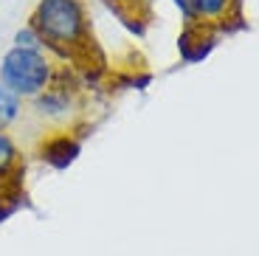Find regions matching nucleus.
I'll return each mask as SVG.
<instances>
[{
    "label": "nucleus",
    "mask_w": 259,
    "mask_h": 256,
    "mask_svg": "<svg viewBox=\"0 0 259 256\" xmlns=\"http://www.w3.org/2000/svg\"><path fill=\"white\" fill-rule=\"evenodd\" d=\"M59 62L48 51H23L9 48L0 57V84H6L23 102H34L54 84Z\"/></svg>",
    "instance_id": "2"
},
{
    "label": "nucleus",
    "mask_w": 259,
    "mask_h": 256,
    "mask_svg": "<svg viewBox=\"0 0 259 256\" xmlns=\"http://www.w3.org/2000/svg\"><path fill=\"white\" fill-rule=\"evenodd\" d=\"M23 99L14 96L12 90L6 88V84H0V127L9 130L12 124L20 121V115H23Z\"/></svg>",
    "instance_id": "7"
},
{
    "label": "nucleus",
    "mask_w": 259,
    "mask_h": 256,
    "mask_svg": "<svg viewBox=\"0 0 259 256\" xmlns=\"http://www.w3.org/2000/svg\"><path fill=\"white\" fill-rule=\"evenodd\" d=\"M20 166H26L23 152H20L17 141L12 138V133L0 127V178L12 175L14 169H20Z\"/></svg>",
    "instance_id": "6"
},
{
    "label": "nucleus",
    "mask_w": 259,
    "mask_h": 256,
    "mask_svg": "<svg viewBox=\"0 0 259 256\" xmlns=\"http://www.w3.org/2000/svg\"><path fill=\"white\" fill-rule=\"evenodd\" d=\"M172 6L181 12L183 17V26H192V23H200L197 20V14H194V6H192V0H172Z\"/></svg>",
    "instance_id": "9"
},
{
    "label": "nucleus",
    "mask_w": 259,
    "mask_h": 256,
    "mask_svg": "<svg viewBox=\"0 0 259 256\" xmlns=\"http://www.w3.org/2000/svg\"><path fill=\"white\" fill-rule=\"evenodd\" d=\"M14 214H17V208H14V205H3V203H0V225L6 223V220H12Z\"/></svg>",
    "instance_id": "10"
},
{
    "label": "nucleus",
    "mask_w": 259,
    "mask_h": 256,
    "mask_svg": "<svg viewBox=\"0 0 259 256\" xmlns=\"http://www.w3.org/2000/svg\"><path fill=\"white\" fill-rule=\"evenodd\" d=\"M217 42H220V34H217L214 26H208V23L183 26V31L178 34V54H181V62L183 65L203 62V59L211 57Z\"/></svg>",
    "instance_id": "4"
},
{
    "label": "nucleus",
    "mask_w": 259,
    "mask_h": 256,
    "mask_svg": "<svg viewBox=\"0 0 259 256\" xmlns=\"http://www.w3.org/2000/svg\"><path fill=\"white\" fill-rule=\"evenodd\" d=\"M82 144L76 135L71 133V127H57L51 133H46L34 147V155H37L46 166L57 169V172H65L68 166L76 163V158L82 155Z\"/></svg>",
    "instance_id": "3"
},
{
    "label": "nucleus",
    "mask_w": 259,
    "mask_h": 256,
    "mask_svg": "<svg viewBox=\"0 0 259 256\" xmlns=\"http://www.w3.org/2000/svg\"><path fill=\"white\" fill-rule=\"evenodd\" d=\"M28 26L42 37L46 51L62 65H79L102 45L93 37L88 0H37Z\"/></svg>",
    "instance_id": "1"
},
{
    "label": "nucleus",
    "mask_w": 259,
    "mask_h": 256,
    "mask_svg": "<svg viewBox=\"0 0 259 256\" xmlns=\"http://www.w3.org/2000/svg\"><path fill=\"white\" fill-rule=\"evenodd\" d=\"M12 48H23V51H46V45H42V37L34 31L31 26H23L14 31V39H12Z\"/></svg>",
    "instance_id": "8"
},
{
    "label": "nucleus",
    "mask_w": 259,
    "mask_h": 256,
    "mask_svg": "<svg viewBox=\"0 0 259 256\" xmlns=\"http://www.w3.org/2000/svg\"><path fill=\"white\" fill-rule=\"evenodd\" d=\"M242 3L245 0H192L197 20L208 26H217L226 14H242Z\"/></svg>",
    "instance_id": "5"
}]
</instances>
